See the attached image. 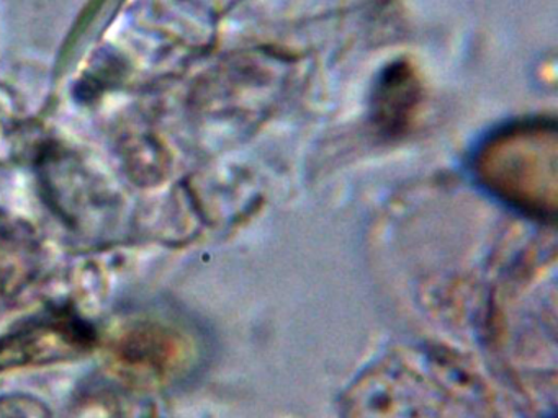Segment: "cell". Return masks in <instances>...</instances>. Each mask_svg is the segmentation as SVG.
<instances>
[{"label":"cell","instance_id":"cell-1","mask_svg":"<svg viewBox=\"0 0 558 418\" xmlns=\"http://www.w3.org/2000/svg\"><path fill=\"white\" fill-rule=\"evenodd\" d=\"M86 327L70 317H48L0 339V369L44 365L81 355L89 348Z\"/></svg>","mask_w":558,"mask_h":418}]
</instances>
